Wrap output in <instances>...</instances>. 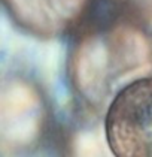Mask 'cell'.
Listing matches in <instances>:
<instances>
[{
	"mask_svg": "<svg viewBox=\"0 0 152 157\" xmlns=\"http://www.w3.org/2000/svg\"><path fill=\"white\" fill-rule=\"evenodd\" d=\"M105 129L115 157H152V76L119 90L106 112Z\"/></svg>",
	"mask_w": 152,
	"mask_h": 157,
	"instance_id": "cell-1",
	"label": "cell"
},
{
	"mask_svg": "<svg viewBox=\"0 0 152 157\" xmlns=\"http://www.w3.org/2000/svg\"><path fill=\"white\" fill-rule=\"evenodd\" d=\"M85 0H8L13 17L39 33H57L81 13Z\"/></svg>",
	"mask_w": 152,
	"mask_h": 157,
	"instance_id": "cell-2",
	"label": "cell"
}]
</instances>
